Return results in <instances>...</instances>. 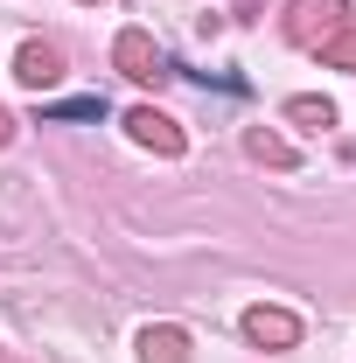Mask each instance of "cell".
Instances as JSON below:
<instances>
[{"instance_id":"6","label":"cell","mask_w":356,"mask_h":363,"mask_svg":"<svg viewBox=\"0 0 356 363\" xmlns=\"http://www.w3.org/2000/svg\"><path fill=\"white\" fill-rule=\"evenodd\" d=\"M140 363H189V335H182L175 321L140 328Z\"/></svg>"},{"instance_id":"7","label":"cell","mask_w":356,"mask_h":363,"mask_svg":"<svg viewBox=\"0 0 356 363\" xmlns=\"http://www.w3.org/2000/svg\"><path fill=\"white\" fill-rule=\"evenodd\" d=\"M245 154H252V161H266V168H294V161H301V154H294L279 133H266V126H252V133H245Z\"/></svg>"},{"instance_id":"4","label":"cell","mask_w":356,"mask_h":363,"mask_svg":"<svg viewBox=\"0 0 356 363\" xmlns=\"http://www.w3.org/2000/svg\"><path fill=\"white\" fill-rule=\"evenodd\" d=\"M245 335L259 350H294L301 342V315H287V308H245Z\"/></svg>"},{"instance_id":"9","label":"cell","mask_w":356,"mask_h":363,"mask_svg":"<svg viewBox=\"0 0 356 363\" xmlns=\"http://www.w3.org/2000/svg\"><path fill=\"white\" fill-rule=\"evenodd\" d=\"M287 119H301V126H335V105H328V98H287Z\"/></svg>"},{"instance_id":"3","label":"cell","mask_w":356,"mask_h":363,"mask_svg":"<svg viewBox=\"0 0 356 363\" xmlns=\"http://www.w3.org/2000/svg\"><path fill=\"white\" fill-rule=\"evenodd\" d=\"M126 133H133L140 147H154L161 161H175L182 147H189V140H182V126L168 119V112H154V105H133V112H126Z\"/></svg>"},{"instance_id":"1","label":"cell","mask_w":356,"mask_h":363,"mask_svg":"<svg viewBox=\"0 0 356 363\" xmlns=\"http://www.w3.org/2000/svg\"><path fill=\"white\" fill-rule=\"evenodd\" d=\"M343 21H350V0H287V14H279L287 43H301V49H321Z\"/></svg>"},{"instance_id":"5","label":"cell","mask_w":356,"mask_h":363,"mask_svg":"<svg viewBox=\"0 0 356 363\" xmlns=\"http://www.w3.org/2000/svg\"><path fill=\"white\" fill-rule=\"evenodd\" d=\"M14 77H21L28 91L63 84V49H56V43H21V56H14Z\"/></svg>"},{"instance_id":"8","label":"cell","mask_w":356,"mask_h":363,"mask_svg":"<svg viewBox=\"0 0 356 363\" xmlns=\"http://www.w3.org/2000/svg\"><path fill=\"white\" fill-rule=\"evenodd\" d=\"M321 63H328V70H356V14L321 43Z\"/></svg>"},{"instance_id":"2","label":"cell","mask_w":356,"mask_h":363,"mask_svg":"<svg viewBox=\"0 0 356 363\" xmlns=\"http://www.w3.org/2000/svg\"><path fill=\"white\" fill-rule=\"evenodd\" d=\"M112 63H119L133 84H161V77H168V70H161V49H154L147 28H126V35L112 43Z\"/></svg>"},{"instance_id":"10","label":"cell","mask_w":356,"mask_h":363,"mask_svg":"<svg viewBox=\"0 0 356 363\" xmlns=\"http://www.w3.org/2000/svg\"><path fill=\"white\" fill-rule=\"evenodd\" d=\"M7 140H14V119H7V105H0V147H7Z\"/></svg>"}]
</instances>
